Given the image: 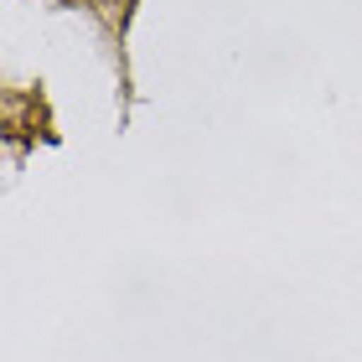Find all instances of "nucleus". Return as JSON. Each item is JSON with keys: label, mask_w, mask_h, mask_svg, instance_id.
Segmentation results:
<instances>
[]
</instances>
